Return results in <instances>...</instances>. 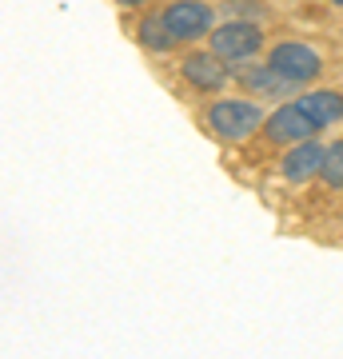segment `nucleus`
<instances>
[{
	"mask_svg": "<svg viewBox=\"0 0 343 359\" xmlns=\"http://www.w3.org/2000/svg\"><path fill=\"white\" fill-rule=\"evenodd\" d=\"M136 36H140L144 48H152V52H168V48H176V36L168 32L164 25V16H148L140 28H136Z\"/></svg>",
	"mask_w": 343,
	"mask_h": 359,
	"instance_id": "obj_10",
	"label": "nucleus"
},
{
	"mask_svg": "<svg viewBox=\"0 0 343 359\" xmlns=\"http://www.w3.org/2000/svg\"><path fill=\"white\" fill-rule=\"evenodd\" d=\"M260 48H264V32L248 20H228L212 32V52L224 56L228 65H248Z\"/></svg>",
	"mask_w": 343,
	"mask_h": 359,
	"instance_id": "obj_2",
	"label": "nucleus"
},
{
	"mask_svg": "<svg viewBox=\"0 0 343 359\" xmlns=\"http://www.w3.org/2000/svg\"><path fill=\"white\" fill-rule=\"evenodd\" d=\"M295 104L307 112V120H311L316 128H331L335 120H343V96L339 92H304Z\"/></svg>",
	"mask_w": 343,
	"mask_h": 359,
	"instance_id": "obj_8",
	"label": "nucleus"
},
{
	"mask_svg": "<svg viewBox=\"0 0 343 359\" xmlns=\"http://www.w3.org/2000/svg\"><path fill=\"white\" fill-rule=\"evenodd\" d=\"M267 116L264 108L255 100H240V96H228V100H216L212 108H208V124H212V132H216L220 140H248L260 124H264Z\"/></svg>",
	"mask_w": 343,
	"mask_h": 359,
	"instance_id": "obj_1",
	"label": "nucleus"
},
{
	"mask_svg": "<svg viewBox=\"0 0 343 359\" xmlns=\"http://www.w3.org/2000/svg\"><path fill=\"white\" fill-rule=\"evenodd\" d=\"M319 176H323L328 188H343V140H335L328 148V160H323V172Z\"/></svg>",
	"mask_w": 343,
	"mask_h": 359,
	"instance_id": "obj_11",
	"label": "nucleus"
},
{
	"mask_svg": "<svg viewBox=\"0 0 343 359\" xmlns=\"http://www.w3.org/2000/svg\"><path fill=\"white\" fill-rule=\"evenodd\" d=\"M212 20H216V13H212V4H203V0H176V4H168L164 8V25H168V32H172L176 40L208 36Z\"/></svg>",
	"mask_w": 343,
	"mask_h": 359,
	"instance_id": "obj_4",
	"label": "nucleus"
},
{
	"mask_svg": "<svg viewBox=\"0 0 343 359\" xmlns=\"http://www.w3.org/2000/svg\"><path fill=\"white\" fill-rule=\"evenodd\" d=\"M243 84H248L255 96H280V92H295V88H300V84H292V80H283L271 65L248 68V72H243Z\"/></svg>",
	"mask_w": 343,
	"mask_h": 359,
	"instance_id": "obj_9",
	"label": "nucleus"
},
{
	"mask_svg": "<svg viewBox=\"0 0 343 359\" xmlns=\"http://www.w3.org/2000/svg\"><path fill=\"white\" fill-rule=\"evenodd\" d=\"M264 128H267V140L271 144H300V140H311V132H319L316 124L307 120V112L300 104L276 108V112L264 120Z\"/></svg>",
	"mask_w": 343,
	"mask_h": 359,
	"instance_id": "obj_6",
	"label": "nucleus"
},
{
	"mask_svg": "<svg viewBox=\"0 0 343 359\" xmlns=\"http://www.w3.org/2000/svg\"><path fill=\"white\" fill-rule=\"evenodd\" d=\"M323 160H328V148L316 140H300L292 144V152L280 160V172L288 184H307L311 176H319L323 172Z\"/></svg>",
	"mask_w": 343,
	"mask_h": 359,
	"instance_id": "obj_7",
	"label": "nucleus"
},
{
	"mask_svg": "<svg viewBox=\"0 0 343 359\" xmlns=\"http://www.w3.org/2000/svg\"><path fill=\"white\" fill-rule=\"evenodd\" d=\"M120 4H128V8H136V4H148V0H120Z\"/></svg>",
	"mask_w": 343,
	"mask_h": 359,
	"instance_id": "obj_12",
	"label": "nucleus"
},
{
	"mask_svg": "<svg viewBox=\"0 0 343 359\" xmlns=\"http://www.w3.org/2000/svg\"><path fill=\"white\" fill-rule=\"evenodd\" d=\"M224 65H228V60H224V56H216V52H191V56H184L180 72H184V80H188L191 88L220 92L231 80V72Z\"/></svg>",
	"mask_w": 343,
	"mask_h": 359,
	"instance_id": "obj_5",
	"label": "nucleus"
},
{
	"mask_svg": "<svg viewBox=\"0 0 343 359\" xmlns=\"http://www.w3.org/2000/svg\"><path fill=\"white\" fill-rule=\"evenodd\" d=\"M267 65L276 68L283 80L300 84V88H304V84H311V80L323 72V60L316 56V48H307V44H295V40H288V44H276Z\"/></svg>",
	"mask_w": 343,
	"mask_h": 359,
	"instance_id": "obj_3",
	"label": "nucleus"
},
{
	"mask_svg": "<svg viewBox=\"0 0 343 359\" xmlns=\"http://www.w3.org/2000/svg\"><path fill=\"white\" fill-rule=\"evenodd\" d=\"M335 4H343V0H335Z\"/></svg>",
	"mask_w": 343,
	"mask_h": 359,
	"instance_id": "obj_13",
	"label": "nucleus"
}]
</instances>
